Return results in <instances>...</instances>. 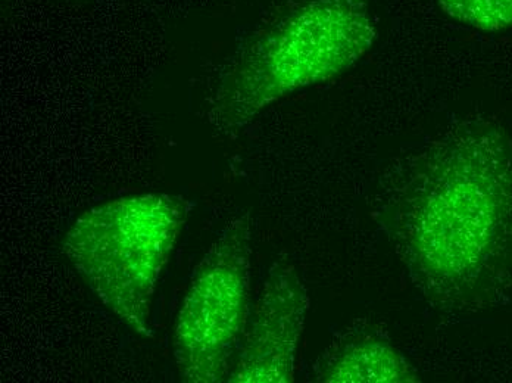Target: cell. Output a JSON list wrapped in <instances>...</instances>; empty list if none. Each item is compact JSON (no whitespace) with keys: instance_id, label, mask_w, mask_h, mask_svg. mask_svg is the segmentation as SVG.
I'll return each instance as SVG.
<instances>
[{"instance_id":"cell-1","label":"cell","mask_w":512,"mask_h":383,"mask_svg":"<svg viewBox=\"0 0 512 383\" xmlns=\"http://www.w3.org/2000/svg\"><path fill=\"white\" fill-rule=\"evenodd\" d=\"M380 223L412 288L440 311H468L512 288V139L465 118L405 155Z\"/></svg>"},{"instance_id":"cell-2","label":"cell","mask_w":512,"mask_h":383,"mask_svg":"<svg viewBox=\"0 0 512 383\" xmlns=\"http://www.w3.org/2000/svg\"><path fill=\"white\" fill-rule=\"evenodd\" d=\"M376 39L371 0H283L231 59L211 123L223 133L243 129L280 99L354 67Z\"/></svg>"},{"instance_id":"cell-4","label":"cell","mask_w":512,"mask_h":383,"mask_svg":"<svg viewBox=\"0 0 512 383\" xmlns=\"http://www.w3.org/2000/svg\"><path fill=\"white\" fill-rule=\"evenodd\" d=\"M252 226L224 227L193 273L173 328V357L184 382H227L248 325Z\"/></svg>"},{"instance_id":"cell-6","label":"cell","mask_w":512,"mask_h":383,"mask_svg":"<svg viewBox=\"0 0 512 383\" xmlns=\"http://www.w3.org/2000/svg\"><path fill=\"white\" fill-rule=\"evenodd\" d=\"M320 383H418L407 358L383 330L354 325L340 333L314 364Z\"/></svg>"},{"instance_id":"cell-3","label":"cell","mask_w":512,"mask_h":383,"mask_svg":"<svg viewBox=\"0 0 512 383\" xmlns=\"http://www.w3.org/2000/svg\"><path fill=\"white\" fill-rule=\"evenodd\" d=\"M183 199L124 196L90 208L68 229L62 252L98 300L127 328L152 338V304L184 221Z\"/></svg>"},{"instance_id":"cell-5","label":"cell","mask_w":512,"mask_h":383,"mask_svg":"<svg viewBox=\"0 0 512 383\" xmlns=\"http://www.w3.org/2000/svg\"><path fill=\"white\" fill-rule=\"evenodd\" d=\"M309 295L293 264L270 267L249 313L229 383H292L305 329Z\"/></svg>"},{"instance_id":"cell-7","label":"cell","mask_w":512,"mask_h":383,"mask_svg":"<svg viewBox=\"0 0 512 383\" xmlns=\"http://www.w3.org/2000/svg\"><path fill=\"white\" fill-rule=\"evenodd\" d=\"M443 14L457 23L495 31L512 28V0H437Z\"/></svg>"}]
</instances>
